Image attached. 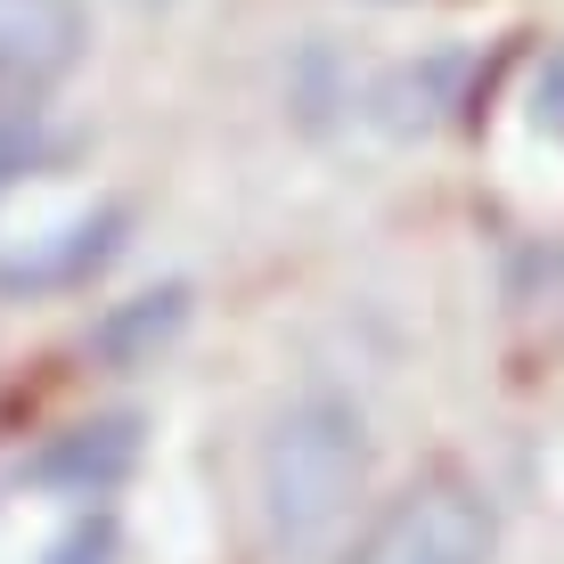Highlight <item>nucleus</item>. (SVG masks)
Returning a JSON list of instances; mask_svg holds the SVG:
<instances>
[{
    "instance_id": "6e6552de",
    "label": "nucleus",
    "mask_w": 564,
    "mask_h": 564,
    "mask_svg": "<svg viewBox=\"0 0 564 564\" xmlns=\"http://www.w3.org/2000/svg\"><path fill=\"white\" fill-rule=\"evenodd\" d=\"M50 564H115V516H83V523L50 549Z\"/></svg>"
},
{
    "instance_id": "f03ea898",
    "label": "nucleus",
    "mask_w": 564,
    "mask_h": 564,
    "mask_svg": "<svg viewBox=\"0 0 564 564\" xmlns=\"http://www.w3.org/2000/svg\"><path fill=\"white\" fill-rule=\"evenodd\" d=\"M491 549H499L491 499L466 475H425L352 540L344 564H491Z\"/></svg>"
},
{
    "instance_id": "39448f33",
    "label": "nucleus",
    "mask_w": 564,
    "mask_h": 564,
    "mask_svg": "<svg viewBox=\"0 0 564 564\" xmlns=\"http://www.w3.org/2000/svg\"><path fill=\"white\" fill-rule=\"evenodd\" d=\"M123 221H131L123 205H99V213H83V221H66V229H50V238H33L25 254L0 262V295H57V286H83L90 270L115 262V246H123Z\"/></svg>"
},
{
    "instance_id": "423d86ee",
    "label": "nucleus",
    "mask_w": 564,
    "mask_h": 564,
    "mask_svg": "<svg viewBox=\"0 0 564 564\" xmlns=\"http://www.w3.org/2000/svg\"><path fill=\"white\" fill-rule=\"evenodd\" d=\"M188 319V286H155V295L140 303H115L99 327H90V352H99L107 368H140L155 344H172Z\"/></svg>"
},
{
    "instance_id": "1a4fd4ad",
    "label": "nucleus",
    "mask_w": 564,
    "mask_h": 564,
    "mask_svg": "<svg viewBox=\"0 0 564 564\" xmlns=\"http://www.w3.org/2000/svg\"><path fill=\"white\" fill-rule=\"evenodd\" d=\"M140 9H164V0H140Z\"/></svg>"
},
{
    "instance_id": "20e7f679",
    "label": "nucleus",
    "mask_w": 564,
    "mask_h": 564,
    "mask_svg": "<svg viewBox=\"0 0 564 564\" xmlns=\"http://www.w3.org/2000/svg\"><path fill=\"white\" fill-rule=\"evenodd\" d=\"M140 466V417H90V425H66L50 434L42 451L25 458V482L42 491H74V499H99Z\"/></svg>"
},
{
    "instance_id": "f257e3e1",
    "label": "nucleus",
    "mask_w": 564,
    "mask_h": 564,
    "mask_svg": "<svg viewBox=\"0 0 564 564\" xmlns=\"http://www.w3.org/2000/svg\"><path fill=\"white\" fill-rule=\"evenodd\" d=\"M368 482V425L344 393L286 401L262 442V516L286 556H319Z\"/></svg>"
},
{
    "instance_id": "0eeeda50",
    "label": "nucleus",
    "mask_w": 564,
    "mask_h": 564,
    "mask_svg": "<svg viewBox=\"0 0 564 564\" xmlns=\"http://www.w3.org/2000/svg\"><path fill=\"white\" fill-rule=\"evenodd\" d=\"M50 155H57V140H50L42 107H33V99H0V188H9L17 172L50 164Z\"/></svg>"
},
{
    "instance_id": "7ed1b4c3",
    "label": "nucleus",
    "mask_w": 564,
    "mask_h": 564,
    "mask_svg": "<svg viewBox=\"0 0 564 564\" xmlns=\"http://www.w3.org/2000/svg\"><path fill=\"white\" fill-rule=\"evenodd\" d=\"M90 17L83 0H0V90L33 99V90L66 83L83 66Z\"/></svg>"
}]
</instances>
